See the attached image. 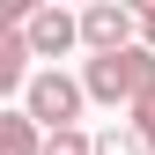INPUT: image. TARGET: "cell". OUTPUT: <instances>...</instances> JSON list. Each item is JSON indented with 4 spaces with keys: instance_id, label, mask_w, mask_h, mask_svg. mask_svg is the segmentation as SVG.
Here are the masks:
<instances>
[{
    "instance_id": "obj_6",
    "label": "cell",
    "mask_w": 155,
    "mask_h": 155,
    "mask_svg": "<svg viewBox=\"0 0 155 155\" xmlns=\"http://www.w3.org/2000/svg\"><path fill=\"white\" fill-rule=\"evenodd\" d=\"M37 140H45V133H37L22 111H0V155H37Z\"/></svg>"
},
{
    "instance_id": "obj_1",
    "label": "cell",
    "mask_w": 155,
    "mask_h": 155,
    "mask_svg": "<svg viewBox=\"0 0 155 155\" xmlns=\"http://www.w3.org/2000/svg\"><path fill=\"white\" fill-rule=\"evenodd\" d=\"M155 89V52L140 45H126V52H104V59H89L81 67V104H133V96H148Z\"/></svg>"
},
{
    "instance_id": "obj_7",
    "label": "cell",
    "mask_w": 155,
    "mask_h": 155,
    "mask_svg": "<svg viewBox=\"0 0 155 155\" xmlns=\"http://www.w3.org/2000/svg\"><path fill=\"white\" fill-rule=\"evenodd\" d=\"M126 111H133L126 126H133V140H140V155H155V89H148V96H133Z\"/></svg>"
},
{
    "instance_id": "obj_4",
    "label": "cell",
    "mask_w": 155,
    "mask_h": 155,
    "mask_svg": "<svg viewBox=\"0 0 155 155\" xmlns=\"http://www.w3.org/2000/svg\"><path fill=\"white\" fill-rule=\"evenodd\" d=\"M22 45H30V59H67L81 37H74V15L67 8H45V0H37V15L22 22Z\"/></svg>"
},
{
    "instance_id": "obj_8",
    "label": "cell",
    "mask_w": 155,
    "mask_h": 155,
    "mask_svg": "<svg viewBox=\"0 0 155 155\" xmlns=\"http://www.w3.org/2000/svg\"><path fill=\"white\" fill-rule=\"evenodd\" d=\"M89 155H140V140H133V126H104L89 133Z\"/></svg>"
},
{
    "instance_id": "obj_9",
    "label": "cell",
    "mask_w": 155,
    "mask_h": 155,
    "mask_svg": "<svg viewBox=\"0 0 155 155\" xmlns=\"http://www.w3.org/2000/svg\"><path fill=\"white\" fill-rule=\"evenodd\" d=\"M37 155H89V133H81V126H67V133H45V140H37Z\"/></svg>"
},
{
    "instance_id": "obj_2",
    "label": "cell",
    "mask_w": 155,
    "mask_h": 155,
    "mask_svg": "<svg viewBox=\"0 0 155 155\" xmlns=\"http://www.w3.org/2000/svg\"><path fill=\"white\" fill-rule=\"evenodd\" d=\"M22 118H30L37 133H67L74 118H81V81L59 74V67L30 74V81H22Z\"/></svg>"
},
{
    "instance_id": "obj_3",
    "label": "cell",
    "mask_w": 155,
    "mask_h": 155,
    "mask_svg": "<svg viewBox=\"0 0 155 155\" xmlns=\"http://www.w3.org/2000/svg\"><path fill=\"white\" fill-rule=\"evenodd\" d=\"M74 37L89 45V59L126 52V45H133V8H118V0H96V8H81V15H74Z\"/></svg>"
},
{
    "instance_id": "obj_10",
    "label": "cell",
    "mask_w": 155,
    "mask_h": 155,
    "mask_svg": "<svg viewBox=\"0 0 155 155\" xmlns=\"http://www.w3.org/2000/svg\"><path fill=\"white\" fill-rule=\"evenodd\" d=\"M133 45L155 52V8H133Z\"/></svg>"
},
{
    "instance_id": "obj_5",
    "label": "cell",
    "mask_w": 155,
    "mask_h": 155,
    "mask_svg": "<svg viewBox=\"0 0 155 155\" xmlns=\"http://www.w3.org/2000/svg\"><path fill=\"white\" fill-rule=\"evenodd\" d=\"M22 81H30V45H22V30L0 22V104L22 96Z\"/></svg>"
}]
</instances>
